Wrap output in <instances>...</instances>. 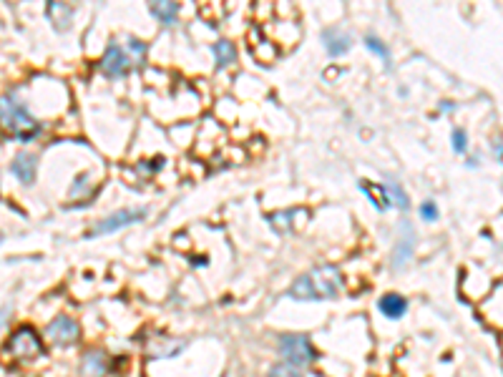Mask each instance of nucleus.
<instances>
[{
  "instance_id": "obj_1",
  "label": "nucleus",
  "mask_w": 503,
  "mask_h": 377,
  "mask_svg": "<svg viewBox=\"0 0 503 377\" xmlns=\"http://www.w3.org/2000/svg\"><path fill=\"white\" fill-rule=\"evenodd\" d=\"M342 289V275L337 267L327 264V267H315L312 272H305L294 279L289 287V297L300 302H325L335 300Z\"/></svg>"
},
{
  "instance_id": "obj_2",
  "label": "nucleus",
  "mask_w": 503,
  "mask_h": 377,
  "mask_svg": "<svg viewBox=\"0 0 503 377\" xmlns=\"http://www.w3.org/2000/svg\"><path fill=\"white\" fill-rule=\"evenodd\" d=\"M0 126L25 144L41 133V124L30 116V111L15 96H0Z\"/></svg>"
},
{
  "instance_id": "obj_3",
  "label": "nucleus",
  "mask_w": 503,
  "mask_h": 377,
  "mask_svg": "<svg viewBox=\"0 0 503 377\" xmlns=\"http://www.w3.org/2000/svg\"><path fill=\"white\" fill-rule=\"evenodd\" d=\"M280 355L285 365L294 370H305L315 362V350L305 335H282L280 337Z\"/></svg>"
},
{
  "instance_id": "obj_4",
  "label": "nucleus",
  "mask_w": 503,
  "mask_h": 377,
  "mask_svg": "<svg viewBox=\"0 0 503 377\" xmlns=\"http://www.w3.org/2000/svg\"><path fill=\"white\" fill-rule=\"evenodd\" d=\"M8 352H11L15 359H30V357H38V355L43 352V345L33 329L20 327V329H15V332L11 335V340H8Z\"/></svg>"
},
{
  "instance_id": "obj_5",
  "label": "nucleus",
  "mask_w": 503,
  "mask_h": 377,
  "mask_svg": "<svg viewBox=\"0 0 503 377\" xmlns=\"http://www.w3.org/2000/svg\"><path fill=\"white\" fill-rule=\"evenodd\" d=\"M46 337H48L53 345H58V348H68V345L78 342L81 327H78L76 319L68 317V315H58V317L51 319L48 327H46Z\"/></svg>"
},
{
  "instance_id": "obj_6",
  "label": "nucleus",
  "mask_w": 503,
  "mask_h": 377,
  "mask_svg": "<svg viewBox=\"0 0 503 377\" xmlns=\"http://www.w3.org/2000/svg\"><path fill=\"white\" fill-rule=\"evenodd\" d=\"M144 216H146V209H121V211H116V214L101 219V222H98L96 227L89 232V237H103V234H114V232H119V229L131 227V224L141 222Z\"/></svg>"
},
{
  "instance_id": "obj_7",
  "label": "nucleus",
  "mask_w": 503,
  "mask_h": 377,
  "mask_svg": "<svg viewBox=\"0 0 503 377\" xmlns=\"http://www.w3.org/2000/svg\"><path fill=\"white\" fill-rule=\"evenodd\" d=\"M129 68H131V60H129L126 51L121 48L119 43H111L101 58V71L106 73L108 78H121L129 73Z\"/></svg>"
},
{
  "instance_id": "obj_8",
  "label": "nucleus",
  "mask_w": 503,
  "mask_h": 377,
  "mask_svg": "<svg viewBox=\"0 0 503 377\" xmlns=\"http://www.w3.org/2000/svg\"><path fill=\"white\" fill-rule=\"evenodd\" d=\"M322 43H325V51H327L332 58H337V55L348 53L350 46H353V38L340 28H327L322 30Z\"/></svg>"
},
{
  "instance_id": "obj_9",
  "label": "nucleus",
  "mask_w": 503,
  "mask_h": 377,
  "mask_svg": "<svg viewBox=\"0 0 503 377\" xmlns=\"http://www.w3.org/2000/svg\"><path fill=\"white\" fill-rule=\"evenodd\" d=\"M108 357L103 350H89L81 359V375L84 377H106Z\"/></svg>"
},
{
  "instance_id": "obj_10",
  "label": "nucleus",
  "mask_w": 503,
  "mask_h": 377,
  "mask_svg": "<svg viewBox=\"0 0 503 377\" xmlns=\"http://www.w3.org/2000/svg\"><path fill=\"white\" fill-rule=\"evenodd\" d=\"M377 310L383 312L388 319H403L407 315V300L396 292L383 294V297L377 300Z\"/></svg>"
},
{
  "instance_id": "obj_11",
  "label": "nucleus",
  "mask_w": 503,
  "mask_h": 377,
  "mask_svg": "<svg viewBox=\"0 0 503 377\" xmlns=\"http://www.w3.org/2000/svg\"><path fill=\"white\" fill-rule=\"evenodd\" d=\"M36 168H38V159L33 154H28V151H23V154L15 156L11 171L13 176H18L23 184H33V181H36Z\"/></svg>"
},
{
  "instance_id": "obj_12",
  "label": "nucleus",
  "mask_w": 503,
  "mask_h": 377,
  "mask_svg": "<svg viewBox=\"0 0 503 377\" xmlns=\"http://www.w3.org/2000/svg\"><path fill=\"white\" fill-rule=\"evenodd\" d=\"M413 242H415L413 229L405 224V227H403V239L400 244L396 246V254H393V267H396V270L405 267V262L410 259V254H413Z\"/></svg>"
},
{
  "instance_id": "obj_13",
  "label": "nucleus",
  "mask_w": 503,
  "mask_h": 377,
  "mask_svg": "<svg viewBox=\"0 0 503 377\" xmlns=\"http://www.w3.org/2000/svg\"><path fill=\"white\" fill-rule=\"evenodd\" d=\"M151 15L159 18V23L164 25H174L176 23V15H179V6L176 3H169V0H162V3H151L149 6Z\"/></svg>"
},
{
  "instance_id": "obj_14",
  "label": "nucleus",
  "mask_w": 503,
  "mask_h": 377,
  "mask_svg": "<svg viewBox=\"0 0 503 377\" xmlns=\"http://www.w3.org/2000/svg\"><path fill=\"white\" fill-rule=\"evenodd\" d=\"M211 53H214L216 66H219V68H229V66L234 63V60H237V51H234V43H229V41L214 43Z\"/></svg>"
},
{
  "instance_id": "obj_15",
  "label": "nucleus",
  "mask_w": 503,
  "mask_h": 377,
  "mask_svg": "<svg viewBox=\"0 0 503 377\" xmlns=\"http://www.w3.org/2000/svg\"><path fill=\"white\" fill-rule=\"evenodd\" d=\"M48 18L51 23H55L58 30H66L73 18V11L68 6H63V3H48Z\"/></svg>"
},
{
  "instance_id": "obj_16",
  "label": "nucleus",
  "mask_w": 503,
  "mask_h": 377,
  "mask_svg": "<svg viewBox=\"0 0 503 377\" xmlns=\"http://www.w3.org/2000/svg\"><path fill=\"white\" fill-rule=\"evenodd\" d=\"M383 194L396 204L398 209H407V206H410V204H407V194L403 192V186L398 184V181H388V184L383 186Z\"/></svg>"
},
{
  "instance_id": "obj_17",
  "label": "nucleus",
  "mask_w": 503,
  "mask_h": 377,
  "mask_svg": "<svg viewBox=\"0 0 503 377\" xmlns=\"http://www.w3.org/2000/svg\"><path fill=\"white\" fill-rule=\"evenodd\" d=\"M91 174H78L76 176V184H73V189H71V197H81V194H86V192H91Z\"/></svg>"
},
{
  "instance_id": "obj_18",
  "label": "nucleus",
  "mask_w": 503,
  "mask_h": 377,
  "mask_svg": "<svg viewBox=\"0 0 503 377\" xmlns=\"http://www.w3.org/2000/svg\"><path fill=\"white\" fill-rule=\"evenodd\" d=\"M267 377H302V372L294 370V367H289V365H275L270 372H267Z\"/></svg>"
},
{
  "instance_id": "obj_19",
  "label": "nucleus",
  "mask_w": 503,
  "mask_h": 377,
  "mask_svg": "<svg viewBox=\"0 0 503 377\" xmlns=\"http://www.w3.org/2000/svg\"><path fill=\"white\" fill-rule=\"evenodd\" d=\"M365 43H367V48H370V51H372V53H377V55H380V58H385V60H388L390 51H388V48H385L383 43L377 41V38H375V36H367V38H365Z\"/></svg>"
},
{
  "instance_id": "obj_20",
  "label": "nucleus",
  "mask_w": 503,
  "mask_h": 377,
  "mask_svg": "<svg viewBox=\"0 0 503 377\" xmlns=\"http://www.w3.org/2000/svg\"><path fill=\"white\" fill-rule=\"evenodd\" d=\"M466 146H468L466 131H463V128H455V131H453V149L458 151V154H463V151H466Z\"/></svg>"
},
{
  "instance_id": "obj_21",
  "label": "nucleus",
  "mask_w": 503,
  "mask_h": 377,
  "mask_svg": "<svg viewBox=\"0 0 503 377\" xmlns=\"http://www.w3.org/2000/svg\"><path fill=\"white\" fill-rule=\"evenodd\" d=\"M420 216H423L426 222H436V219H438V206L433 201L420 204Z\"/></svg>"
},
{
  "instance_id": "obj_22",
  "label": "nucleus",
  "mask_w": 503,
  "mask_h": 377,
  "mask_svg": "<svg viewBox=\"0 0 503 377\" xmlns=\"http://www.w3.org/2000/svg\"><path fill=\"white\" fill-rule=\"evenodd\" d=\"M129 48H131V53L136 55V63H138V66H141V63H144V53H146V48H144V46H141V43H138V41H131V43H129Z\"/></svg>"
},
{
  "instance_id": "obj_23",
  "label": "nucleus",
  "mask_w": 503,
  "mask_h": 377,
  "mask_svg": "<svg viewBox=\"0 0 503 377\" xmlns=\"http://www.w3.org/2000/svg\"><path fill=\"white\" fill-rule=\"evenodd\" d=\"M0 242H3V234H0Z\"/></svg>"
}]
</instances>
